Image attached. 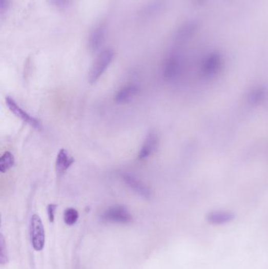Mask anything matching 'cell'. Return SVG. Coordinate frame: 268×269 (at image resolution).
Wrapping results in <instances>:
<instances>
[{
	"label": "cell",
	"mask_w": 268,
	"mask_h": 269,
	"mask_svg": "<svg viewBox=\"0 0 268 269\" xmlns=\"http://www.w3.org/2000/svg\"><path fill=\"white\" fill-rule=\"evenodd\" d=\"M115 52L111 48L103 50L95 60L88 74V81L91 85L96 83L114 59Z\"/></svg>",
	"instance_id": "cell-1"
},
{
	"label": "cell",
	"mask_w": 268,
	"mask_h": 269,
	"mask_svg": "<svg viewBox=\"0 0 268 269\" xmlns=\"http://www.w3.org/2000/svg\"><path fill=\"white\" fill-rule=\"evenodd\" d=\"M163 7L161 0H153L149 4H146L140 11V16L144 19L150 18L157 15Z\"/></svg>",
	"instance_id": "cell-14"
},
{
	"label": "cell",
	"mask_w": 268,
	"mask_h": 269,
	"mask_svg": "<svg viewBox=\"0 0 268 269\" xmlns=\"http://www.w3.org/2000/svg\"><path fill=\"white\" fill-rule=\"evenodd\" d=\"M10 0H0V11L4 14L8 10L10 7Z\"/></svg>",
	"instance_id": "cell-20"
},
{
	"label": "cell",
	"mask_w": 268,
	"mask_h": 269,
	"mask_svg": "<svg viewBox=\"0 0 268 269\" xmlns=\"http://www.w3.org/2000/svg\"><path fill=\"white\" fill-rule=\"evenodd\" d=\"M140 92V87L137 84H128L118 90L115 95V101L116 104H125L132 102V100Z\"/></svg>",
	"instance_id": "cell-8"
},
{
	"label": "cell",
	"mask_w": 268,
	"mask_h": 269,
	"mask_svg": "<svg viewBox=\"0 0 268 269\" xmlns=\"http://www.w3.org/2000/svg\"><path fill=\"white\" fill-rule=\"evenodd\" d=\"M79 219V213L76 209L67 208L64 212V221L69 226L73 225Z\"/></svg>",
	"instance_id": "cell-16"
},
{
	"label": "cell",
	"mask_w": 268,
	"mask_h": 269,
	"mask_svg": "<svg viewBox=\"0 0 268 269\" xmlns=\"http://www.w3.org/2000/svg\"><path fill=\"white\" fill-rule=\"evenodd\" d=\"M222 68V61L218 55L210 56L201 68L203 77L206 79H213L216 77Z\"/></svg>",
	"instance_id": "cell-10"
},
{
	"label": "cell",
	"mask_w": 268,
	"mask_h": 269,
	"mask_svg": "<svg viewBox=\"0 0 268 269\" xmlns=\"http://www.w3.org/2000/svg\"><path fill=\"white\" fill-rule=\"evenodd\" d=\"M101 219L107 223L127 224L132 222V215L126 207L121 205H113L105 210Z\"/></svg>",
	"instance_id": "cell-2"
},
{
	"label": "cell",
	"mask_w": 268,
	"mask_h": 269,
	"mask_svg": "<svg viewBox=\"0 0 268 269\" xmlns=\"http://www.w3.org/2000/svg\"><path fill=\"white\" fill-rule=\"evenodd\" d=\"M180 61L176 54H171L166 58L163 66V76L166 80L172 81L179 74Z\"/></svg>",
	"instance_id": "cell-9"
},
{
	"label": "cell",
	"mask_w": 268,
	"mask_h": 269,
	"mask_svg": "<svg viewBox=\"0 0 268 269\" xmlns=\"http://www.w3.org/2000/svg\"><path fill=\"white\" fill-rule=\"evenodd\" d=\"M1 254H0V259H1V263L3 264H6L8 259V254H7V250L6 247L5 239H4V235H1Z\"/></svg>",
	"instance_id": "cell-18"
},
{
	"label": "cell",
	"mask_w": 268,
	"mask_h": 269,
	"mask_svg": "<svg viewBox=\"0 0 268 269\" xmlns=\"http://www.w3.org/2000/svg\"><path fill=\"white\" fill-rule=\"evenodd\" d=\"M159 145V136L157 132L151 131L147 134V137L144 140L140 151L138 153V159L145 160L152 155Z\"/></svg>",
	"instance_id": "cell-7"
},
{
	"label": "cell",
	"mask_w": 268,
	"mask_h": 269,
	"mask_svg": "<svg viewBox=\"0 0 268 269\" xmlns=\"http://www.w3.org/2000/svg\"><path fill=\"white\" fill-rule=\"evenodd\" d=\"M15 164V158L14 154L10 151H6L0 158V171L2 173H6L12 169Z\"/></svg>",
	"instance_id": "cell-15"
},
{
	"label": "cell",
	"mask_w": 268,
	"mask_h": 269,
	"mask_svg": "<svg viewBox=\"0 0 268 269\" xmlns=\"http://www.w3.org/2000/svg\"><path fill=\"white\" fill-rule=\"evenodd\" d=\"M48 2L54 8L64 10L71 7L73 0H48Z\"/></svg>",
	"instance_id": "cell-17"
},
{
	"label": "cell",
	"mask_w": 268,
	"mask_h": 269,
	"mask_svg": "<svg viewBox=\"0 0 268 269\" xmlns=\"http://www.w3.org/2000/svg\"><path fill=\"white\" fill-rule=\"evenodd\" d=\"M235 219V214L228 210H214L208 214V223L212 225H224Z\"/></svg>",
	"instance_id": "cell-11"
},
{
	"label": "cell",
	"mask_w": 268,
	"mask_h": 269,
	"mask_svg": "<svg viewBox=\"0 0 268 269\" xmlns=\"http://www.w3.org/2000/svg\"><path fill=\"white\" fill-rule=\"evenodd\" d=\"M6 104H7V107H8L10 111L14 114L16 117H18L19 119L25 122L26 124L29 126H32L34 129H40L42 128L41 126L40 121L36 117H32L31 114L23 110L18 104L16 102L14 98H11L10 96L6 97Z\"/></svg>",
	"instance_id": "cell-4"
},
{
	"label": "cell",
	"mask_w": 268,
	"mask_h": 269,
	"mask_svg": "<svg viewBox=\"0 0 268 269\" xmlns=\"http://www.w3.org/2000/svg\"><path fill=\"white\" fill-rule=\"evenodd\" d=\"M74 162V158L69 154L67 150L60 149L56 158V171L58 176H63Z\"/></svg>",
	"instance_id": "cell-12"
},
{
	"label": "cell",
	"mask_w": 268,
	"mask_h": 269,
	"mask_svg": "<svg viewBox=\"0 0 268 269\" xmlns=\"http://www.w3.org/2000/svg\"><path fill=\"white\" fill-rule=\"evenodd\" d=\"M107 34V28L106 24L101 23L91 31L88 37V49L91 52H96L104 44Z\"/></svg>",
	"instance_id": "cell-6"
},
{
	"label": "cell",
	"mask_w": 268,
	"mask_h": 269,
	"mask_svg": "<svg viewBox=\"0 0 268 269\" xmlns=\"http://www.w3.org/2000/svg\"><path fill=\"white\" fill-rule=\"evenodd\" d=\"M122 179L125 184L139 196L144 198H150L152 196V192L150 188L134 175L128 173H123L122 175Z\"/></svg>",
	"instance_id": "cell-5"
},
{
	"label": "cell",
	"mask_w": 268,
	"mask_h": 269,
	"mask_svg": "<svg viewBox=\"0 0 268 269\" xmlns=\"http://www.w3.org/2000/svg\"><path fill=\"white\" fill-rule=\"evenodd\" d=\"M266 88L264 86L253 87L248 93V101L253 105H258L263 102L266 98Z\"/></svg>",
	"instance_id": "cell-13"
},
{
	"label": "cell",
	"mask_w": 268,
	"mask_h": 269,
	"mask_svg": "<svg viewBox=\"0 0 268 269\" xmlns=\"http://www.w3.org/2000/svg\"><path fill=\"white\" fill-rule=\"evenodd\" d=\"M57 207V205H55V204H50V205H48V209H47L48 219H49L50 222H51V223L54 221Z\"/></svg>",
	"instance_id": "cell-19"
},
{
	"label": "cell",
	"mask_w": 268,
	"mask_h": 269,
	"mask_svg": "<svg viewBox=\"0 0 268 269\" xmlns=\"http://www.w3.org/2000/svg\"><path fill=\"white\" fill-rule=\"evenodd\" d=\"M30 235L34 250L42 251L45 245V230L42 220L37 214H34L31 218Z\"/></svg>",
	"instance_id": "cell-3"
}]
</instances>
